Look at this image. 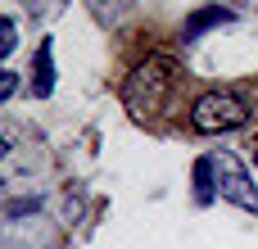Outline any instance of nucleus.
<instances>
[{"mask_svg":"<svg viewBox=\"0 0 258 249\" xmlns=\"http://www.w3.org/2000/svg\"><path fill=\"white\" fill-rule=\"evenodd\" d=\"M227 18H231V9H218V5H213V9H204V14H195V18L186 23V41H200V36H204V27H218V23H227Z\"/></svg>","mask_w":258,"mask_h":249,"instance_id":"obj_5","label":"nucleus"},{"mask_svg":"<svg viewBox=\"0 0 258 249\" xmlns=\"http://www.w3.org/2000/svg\"><path fill=\"white\" fill-rule=\"evenodd\" d=\"M32 91H36L41 100L54 91V45H50V41L36 45V59H32Z\"/></svg>","mask_w":258,"mask_h":249,"instance_id":"obj_4","label":"nucleus"},{"mask_svg":"<svg viewBox=\"0 0 258 249\" xmlns=\"http://www.w3.org/2000/svg\"><path fill=\"white\" fill-rule=\"evenodd\" d=\"M190 122H195V132H204V136L236 132V127H245V122H249V104H245L236 91H209V95H200V100H195Z\"/></svg>","mask_w":258,"mask_h":249,"instance_id":"obj_2","label":"nucleus"},{"mask_svg":"<svg viewBox=\"0 0 258 249\" xmlns=\"http://www.w3.org/2000/svg\"><path fill=\"white\" fill-rule=\"evenodd\" d=\"M172 86H177V64H172L168 54H150V59H145V64H136V68H132V77L122 82V104H127V113H132V118L150 122V118H159V113H163V104H168Z\"/></svg>","mask_w":258,"mask_h":249,"instance_id":"obj_1","label":"nucleus"},{"mask_svg":"<svg viewBox=\"0 0 258 249\" xmlns=\"http://www.w3.org/2000/svg\"><path fill=\"white\" fill-rule=\"evenodd\" d=\"M0 50H5V54L14 50V18H5V23H0Z\"/></svg>","mask_w":258,"mask_h":249,"instance_id":"obj_7","label":"nucleus"},{"mask_svg":"<svg viewBox=\"0 0 258 249\" xmlns=\"http://www.w3.org/2000/svg\"><path fill=\"white\" fill-rule=\"evenodd\" d=\"M0 77H5V82H0V100H9V95H14V86H18V82H14V73H0Z\"/></svg>","mask_w":258,"mask_h":249,"instance_id":"obj_8","label":"nucleus"},{"mask_svg":"<svg viewBox=\"0 0 258 249\" xmlns=\"http://www.w3.org/2000/svg\"><path fill=\"white\" fill-rule=\"evenodd\" d=\"M254 163H258V145H254Z\"/></svg>","mask_w":258,"mask_h":249,"instance_id":"obj_9","label":"nucleus"},{"mask_svg":"<svg viewBox=\"0 0 258 249\" xmlns=\"http://www.w3.org/2000/svg\"><path fill=\"white\" fill-rule=\"evenodd\" d=\"M195 186H200V200H213V191H218L213 159H200V163H195Z\"/></svg>","mask_w":258,"mask_h":249,"instance_id":"obj_6","label":"nucleus"},{"mask_svg":"<svg viewBox=\"0 0 258 249\" xmlns=\"http://www.w3.org/2000/svg\"><path fill=\"white\" fill-rule=\"evenodd\" d=\"M213 177H218V195L245 213H258V191H254V177L249 168L231 154V150H218L213 154Z\"/></svg>","mask_w":258,"mask_h":249,"instance_id":"obj_3","label":"nucleus"}]
</instances>
